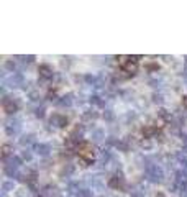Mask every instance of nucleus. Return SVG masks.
Listing matches in <instances>:
<instances>
[{"label": "nucleus", "instance_id": "f257e3e1", "mask_svg": "<svg viewBox=\"0 0 187 197\" xmlns=\"http://www.w3.org/2000/svg\"><path fill=\"white\" fill-rule=\"evenodd\" d=\"M79 158L84 161V163H90L94 160V148H92L90 143H82L79 146Z\"/></svg>", "mask_w": 187, "mask_h": 197}, {"label": "nucleus", "instance_id": "f03ea898", "mask_svg": "<svg viewBox=\"0 0 187 197\" xmlns=\"http://www.w3.org/2000/svg\"><path fill=\"white\" fill-rule=\"evenodd\" d=\"M8 155V146H4V156Z\"/></svg>", "mask_w": 187, "mask_h": 197}]
</instances>
